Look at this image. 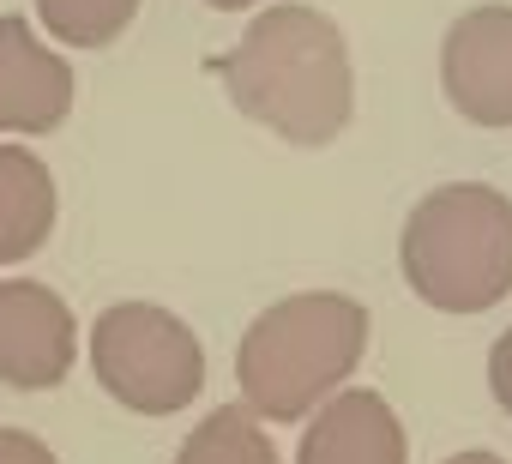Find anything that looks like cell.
<instances>
[{"mask_svg": "<svg viewBox=\"0 0 512 464\" xmlns=\"http://www.w3.org/2000/svg\"><path fill=\"white\" fill-rule=\"evenodd\" d=\"M73 115V67L0 13V133H55Z\"/></svg>", "mask_w": 512, "mask_h": 464, "instance_id": "obj_7", "label": "cell"}, {"mask_svg": "<svg viewBox=\"0 0 512 464\" xmlns=\"http://www.w3.org/2000/svg\"><path fill=\"white\" fill-rule=\"evenodd\" d=\"M488 392H494V404L512 416V326L494 338V350H488Z\"/></svg>", "mask_w": 512, "mask_h": 464, "instance_id": "obj_12", "label": "cell"}, {"mask_svg": "<svg viewBox=\"0 0 512 464\" xmlns=\"http://www.w3.org/2000/svg\"><path fill=\"white\" fill-rule=\"evenodd\" d=\"M229 103L290 145H332L350 127V43L314 7H266L235 49L211 55Z\"/></svg>", "mask_w": 512, "mask_h": 464, "instance_id": "obj_1", "label": "cell"}, {"mask_svg": "<svg viewBox=\"0 0 512 464\" xmlns=\"http://www.w3.org/2000/svg\"><path fill=\"white\" fill-rule=\"evenodd\" d=\"M446 103L470 127H512V7H470L440 43Z\"/></svg>", "mask_w": 512, "mask_h": 464, "instance_id": "obj_5", "label": "cell"}, {"mask_svg": "<svg viewBox=\"0 0 512 464\" xmlns=\"http://www.w3.org/2000/svg\"><path fill=\"white\" fill-rule=\"evenodd\" d=\"M91 368H97V386L139 416H175L205 386V350L193 326L157 302L103 308L91 326Z\"/></svg>", "mask_w": 512, "mask_h": 464, "instance_id": "obj_4", "label": "cell"}, {"mask_svg": "<svg viewBox=\"0 0 512 464\" xmlns=\"http://www.w3.org/2000/svg\"><path fill=\"white\" fill-rule=\"evenodd\" d=\"M79 326L73 308L31 278H0V386L49 392L73 374Z\"/></svg>", "mask_w": 512, "mask_h": 464, "instance_id": "obj_6", "label": "cell"}, {"mask_svg": "<svg viewBox=\"0 0 512 464\" xmlns=\"http://www.w3.org/2000/svg\"><path fill=\"white\" fill-rule=\"evenodd\" d=\"M446 464H506V458H494V452H452Z\"/></svg>", "mask_w": 512, "mask_h": 464, "instance_id": "obj_14", "label": "cell"}, {"mask_svg": "<svg viewBox=\"0 0 512 464\" xmlns=\"http://www.w3.org/2000/svg\"><path fill=\"white\" fill-rule=\"evenodd\" d=\"M205 7H217V13H241V7H253V0H205Z\"/></svg>", "mask_w": 512, "mask_h": 464, "instance_id": "obj_15", "label": "cell"}, {"mask_svg": "<svg viewBox=\"0 0 512 464\" xmlns=\"http://www.w3.org/2000/svg\"><path fill=\"white\" fill-rule=\"evenodd\" d=\"M175 464H278V446L266 440L247 404H223L181 440Z\"/></svg>", "mask_w": 512, "mask_h": 464, "instance_id": "obj_10", "label": "cell"}, {"mask_svg": "<svg viewBox=\"0 0 512 464\" xmlns=\"http://www.w3.org/2000/svg\"><path fill=\"white\" fill-rule=\"evenodd\" d=\"M37 19L67 49H109L139 19V0H37Z\"/></svg>", "mask_w": 512, "mask_h": 464, "instance_id": "obj_11", "label": "cell"}, {"mask_svg": "<svg viewBox=\"0 0 512 464\" xmlns=\"http://www.w3.org/2000/svg\"><path fill=\"white\" fill-rule=\"evenodd\" d=\"M0 464H61V458L25 428H0Z\"/></svg>", "mask_w": 512, "mask_h": 464, "instance_id": "obj_13", "label": "cell"}, {"mask_svg": "<svg viewBox=\"0 0 512 464\" xmlns=\"http://www.w3.org/2000/svg\"><path fill=\"white\" fill-rule=\"evenodd\" d=\"M404 422L380 392H338L302 434L296 464H404Z\"/></svg>", "mask_w": 512, "mask_h": 464, "instance_id": "obj_8", "label": "cell"}, {"mask_svg": "<svg viewBox=\"0 0 512 464\" xmlns=\"http://www.w3.org/2000/svg\"><path fill=\"white\" fill-rule=\"evenodd\" d=\"M55 229V175L25 145H0V266L31 260Z\"/></svg>", "mask_w": 512, "mask_h": 464, "instance_id": "obj_9", "label": "cell"}, {"mask_svg": "<svg viewBox=\"0 0 512 464\" xmlns=\"http://www.w3.org/2000/svg\"><path fill=\"white\" fill-rule=\"evenodd\" d=\"M404 284L440 314H482L512 296V199L482 181L434 187L398 242Z\"/></svg>", "mask_w": 512, "mask_h": 464, "instance_id": "obj_3", "label": "cell"}, {"mask_svg": "<svg viewBox=\"0 0 512 464\" xmlns=\"http://www.w3.org/2000/svg\"><path fill=\"white\" fill-rule=\"evenodd\" d=\"M368 350V308L338 290H302L266 308L241 332L235 386L241 404L266 422H296L314 404L338 398Z\"/></svg>", "mask_w": 512, "mask_h": 464, "instance_id": "obj_2", "label": "cell"}]
</instances>
